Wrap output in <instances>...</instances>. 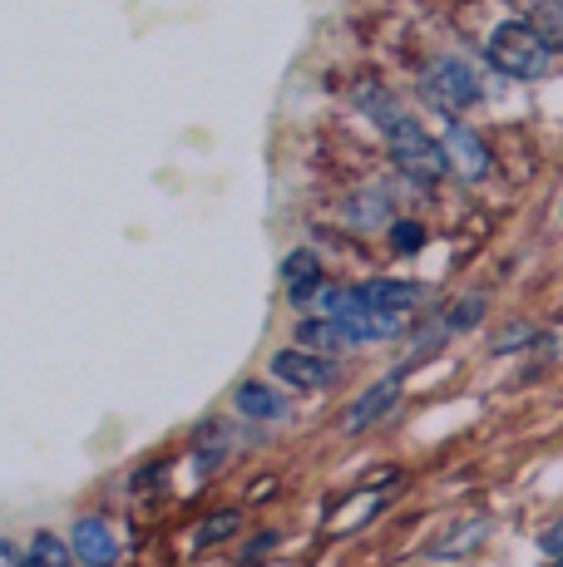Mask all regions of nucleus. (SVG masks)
I'll use <instances>...</instances> for the list:
<instances>
[{
  "instance_id": "9d476101",
  "label": "nucleus",
  "mask_w": 563,
  "mask_h": 567,
  "mask_svg": "<svg viewBox=\"0 0 563 567\" xmlns=\"http://www.w3.org/2000/svg\"><path fill=\"white\" fill-rule=\"evenodd\" d=\"M484 533H490V518L460 523V528H450L440 543H430V558H464V553H474L484 543Z\"/></svg>"
},
{
  "instance_id": "1a4fd4ad",
  "label": "nucleus",
  "mask_w": 563,
  "mask_h": 567,
  "mask_svg": "<svg viewBox=\"0 0 563 567\" xmlns=\"http://www.w3.org/2000/svg\"><path fill=\"white\" fill-rule=\"evenodd\" d=\"M282 277H287V291H291V307H311V301L321 297V267L311 252H291L287 267H282Z\"/></svg>"
},
{
  "instance_id": "aec40b11",
  "label": "nucleus",
  "mask_w": 563,
  "mask_h": 567,
  "mask_svg": "<svg viewBox=\"0 0 563 567\" xmlns=\"http://www.w3.org/2000/svg\"><path fill=\"white\" fill-rule=\"evenodd\" d=\"M0 567H25V553H20L16 543H6V538H0Z\"/></svg>"
},
{
  "instance_id": "9b49d317",
  "label": "nucleus",
  "mask_w": 563,
  "mask_h": 567,
  "mask_svg": "<svg viewBox=\"0 0 563 567\" xmlns=\"http://www.w3.org/2000/svg\"><path fill=\"white\" fill-rule=\"evenodd\" d=\"M297 341H301V351H341V346H356L351 336H346V326L341 321H301L297 326Z\"/></svg>"
},
{
  "instance_id": "ddd939ff",
  "label": "nucleus",
  "mask_w": 563,
  "mask_h": 567,
  "mask_svg": "<svg viewBox=\"0 0 563 567\" xmlns=\"http://www.w3.org/2000/svg\"><path fill=\"white\" fill-rule=\"evenodd\" d=\"M356 109H361L366 118H376L381 128H391L396 118H400V109H396V94L391 90H381V84H361V90L351 94Z\"/></svg>"
},
{
  "instance_id": "f8f14e48",
  "label": "nucleus",
  "mask_w": 563,
  "mask_h": 567,
  "mask_svg": "<svg viewBox=\"0 0 563 567\" xmlns=\"http://www.w3.org/2000/svg\"><path fill=\"white\" fill-rule=\"evenodd\" d=\"M233 405L243 410L247 420H277V414H282V400H277V390H267L263 380H247V385H237Z\"/></svg>"
},
{
  "instance_id": "f03ea898",
  "label": "nucleus",
  "mask_w": 563,
  "mask_h": 567,
  "mask_svg": "<svg viewBox=\"0 0 563 567\" xmlns=\"http://www.w3.org/2000/svg\"><path fill=\"white\" fill-rule=\"evenodd\" d=\"M386 144H391V163L406 173L410 183L430 188V183L446 178V168H450V163H446V144H440V138H430L410 114H400L396 124L386 128Z\"/></svg>"
},
{
  "instance_id": "39448f33",
  "label": "nucleus",
  "mask_w": 563,
  "mask_h": 567,
  "mask_svg": "<svg viewBox=\"0 0 563 567\" xmlns=\"http://www.w3.org/2000/svg\"><path fill=\"white\" fill-rule=\"evenodd\" d=\"M70 548L84 567H114L119 563V533L110 528V518H80L70 528Z\"/></svg>"
},
{
  "instance_id": "6e6552de",
  "label": "nucleus",
  "mask_w": 563,
  "mask_h": 567,
  "mask_svg": "<svg viewBox=\"0 0 563 567\" xmlns=\"http://www.w3.org/2000/svg\"><path fill=\"white\" fill-rule=\"evenodd\" d=\"M356 297H361L371 311L406 316V311L420 301V287H416V281H391V277H376V281H366V287H356Z\"/></svg>"
},
{
  "instance_id": "f257e3e1",
  "label": "nucleus",
  "mask_w": 563,
  "mask_h": 567,
  "mask_svg": "<svg viewBox=\"0 0 563 567\" xmlns=\"http://www.w3.org/2000/svg\"><path fill=\"white\" fill-rule=\"evenodd\" d=\"M484 54H490V64L500 74H509V80H539V74L549 70V54L554 50L544 45V35H539L529 20H504V25H494Z\"/></svg>"
},
{
  "instance_id": "a211bd4d",
  "label": "nucleus",
  "mask_w": 563,
  "mask_h": 567,
  "mask_svg": "<svg viewBox=\"0 0 563 567\" xmlns=\"http://www.w3.org/2000/svg\"><path fill=\"white\" fill-rule=\"evenodd\" d=\"M391 243H396V252H420V247H426V227L420 223H391Z\"/></svg>"
},
{
  "instance_id": "4be33fe9",
  "label": "nucleus",
  "mask_w": 563,
  "mask_h": 567,
  "mask_svg": "<svg viewBox=\"0 0 563 567\" xmlns=\"http://www.w3.org/2000/svg\"><path fill=\"white\" fill-rule=\"evenodd\" d=\"M554 567H563V558H559V563H554Z\"/></svg>"
},
{
  "instance_id": "2eb2a0df",
  "label": "nucleus",
  "mask_w": 563,
  "mask_h": 567,
  "mask_svg": "<svg viewBox=\"0 0 563 567\" xmlns=\"http://www.w3.org/2000/svg\"><path fill=\"white\" fill-rule=\"evenodd\" d=\"M529 25L544 35L549 50H563V0H544V6L529 16Z\"/></svg>"
},
{
  "instance_id": "6ab92c4d",
  "label": "nucleus",
  "mask_w": 563,
  "mask_h": 567,
  "mask_svg": "<svg viewBox=\"0 0 563 567\" xmlns=\"http://www.w3.org/2000/svg\"><path fill=\"white\" fill-rule=\"evenodd\" d=\"M273 548H277V533H257V538L243 548V563H257L263 553H273Z\"/></svg>"
},
{
  "instance_id": "423d86ee",
  "label": "nucleus",
  "mask_w": 563,
  "mask_h": 567,
  "mask_svg": "<svg viewBox=\"0 0 563 567\" xmlns=\"http://www.w3.org/2000/svg\"><path fill=\"white\" fill-rule=\"evenodd\" d=\"M440 144H446V163L460 173L464 183H480L484 173H490V148H484L480 134H470L464 124H450Z\"/></svg>"
},
{
  "instance_id": "4468645a",
  "label": "nucleus",
  "mask_w": 563,
  "mask_h": 567,
  "mask_svg": "<svg viewBox=\"0 0 563 567\" xmlns=\"http://www.w3.org/2000/svg\"><path fill=\"white\" fill-rule=\"evenodd\" d=\"M70 553L74 548L64 538H55V533H35V538H30V553H25V567H74Z\"/></svg>"
},
{
  "instance_id": "20e7f679",
  "label": "nucleus",
  "mask_w": 563,
  "mask_h": 567,
  "mask_svg": "<svg viewBox=\"0 0 563 567\" xmlns=\"http://www.w3.org/2000/svg\"><path fill=\"white\" fill-rule=\"evenodd\" d=\"M273 375L287 380V385H297V390H321V385H331V380H337V361H331V355H317V351L291 346V351L273 355Z\"/></svg>"
},
{
  "instance_id": "dca6fc26",
  "label": "nucleus",
  "mask_w": 563,
  "mask_h": 567,
  "mask_svg": "<svg viewBox=\"0 0 563 567\" xmlns=\"http://www.w3.org/2000/svg\"><path fill=\"white\" fill-rule=\"evenodd\" d=\"M233 533H237V514H233V508H218V514H208L198 523L193 543H198V548H213V543H227Z\"/></svg>"
},
{
  "instance_id": "0eeeda50",
  "label": "nucleus",
  "mask_w": 563,
  "mask_h": 567,
  "mask_svg": "<svg viewBox=\"0 0 563 567\" xmlns=\"http://www.w3.org/2000/svg\"><path fill=\"white\" fill-rule=\"evenodd\" d=\"M396 400H400V375L376 380V385H371V390H361V395L351 400V410H346V434L371 430L376 420H386V410H391Z\"/></svg>"
},
{
  "instance_id": "f3484780",
  "label": "nucleus",
  "mask_w": 563,
  "mask_h": 567,
  "mask_svg": "<svg viewBox=\"0 0 563 567\" xmlns=\"http://www.w3.org/2000/svg\"><path fill=\"white\" fill-rule=\"evenodd\" d=\"M480 316H484V301H480V297H460V301L450 307L446 326H450V331H470V326H480Z\"/></svg>"
},
{
  "instance_id": "7ed1b4c3",
  "label": "nucleus",
  "mask_w": 563,
  "mask_h": 567,
  "mask_svg": "<svg viewBox=\"0 0 563 567\" xmlns=\"http://www.w3.org/2000/svg\"><path fill=\"white\" fill-rule=\"evenodd\" d=\"M420 94L440 114H460V109H470L480 100V80H474V70L464 60H436L420 74Z\"/></svg>"
},
{
  "instance_id": "412c9836",
  "label": "nucleus",
  "mask_w": 563,
  "mask_h": 567,
  "mask_svg": "<svg viewBox=\"0 0 563 567\" xmlns=\"http://www.w3.org/2000/svg\"><path fill=\"white\" fill-rule=\"evenodd\" d=\"M539 548H544V553H563V523H554V528L539 538Z\"/></svg>"
}]
</instances>
